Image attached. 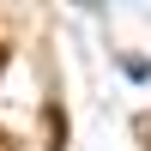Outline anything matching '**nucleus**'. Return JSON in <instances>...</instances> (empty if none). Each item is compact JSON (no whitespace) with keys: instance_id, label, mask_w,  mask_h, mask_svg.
<instances>
[{"instance_id":"obj_1","label":"nucleus","mask_w":151,"mask_h":151,"mask_svg":"<svg viewBox=\"0 0 151 151\" xmlns=\"http://www.w3.org/2000/svg\"><path fill=\"white\" fill-rule=\"evenodd\" d=\"M0 151H18V139H12V133H0Z\"/></svg>"}]
</instances>
